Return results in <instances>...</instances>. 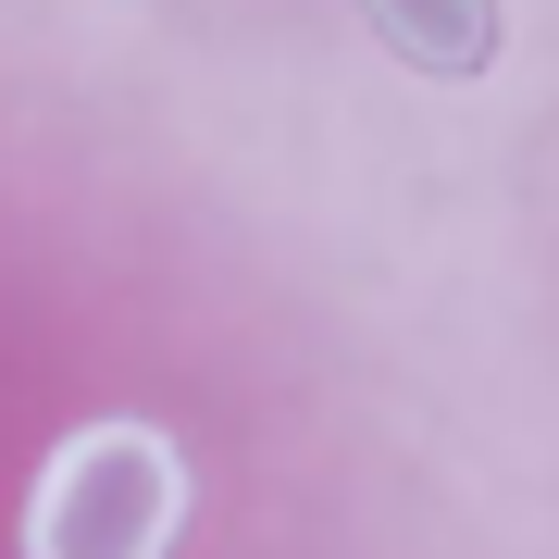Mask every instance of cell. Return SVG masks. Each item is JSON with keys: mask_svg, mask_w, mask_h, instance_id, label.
Wrapping results in <instances>:
<instances>
[{"mask_svg": "<svg viewBox=\"0 0 559 559\" xmlns=\"http://www.w3.org/2000/svg\"><path fill=\"white\" fill-rule=\"evenodd\" d=\"M187 535V448L162 423H75L25 485V559H162Z\"/></svg>", "mask_w": 559, "mask_h": 559, "instance_id": "obj_1", "label": "cell"}]
</instances>
